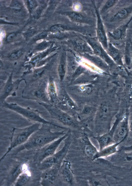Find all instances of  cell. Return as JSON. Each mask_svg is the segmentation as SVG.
<instances>
[{"mask_svg":"<svg viewBox=\"0 0 132 186\" xmlns=\"http://www.w3.org/2000/svg\"><path fill=\"white\" fill-rule=\"evenodd\" d=\"M49 125L42 124L39 129L34 132L25 143L13 150L15 153L24 150L39 149L60 137L61 133L52 131L48 127Z\"/></svg>","mask_w":132,"mask_h":186,"instance_id":"cell-1","label":"cell"},{"mask_svg":"<svg viewBox=\"0 0 132 186\" xmlns=\"http://www.w3.org/2000/svg\"><path fill=\"white\" fill-rule=\"evenodd\" d=\"M41 124L34 123L32 125L23 128H13L9 148L0 159L2 160L14 149L25 143L30 136L40 127Z\"/></svg>","mask_w":132,"mask_h":186,"instance_id":"cell-2","label":"cell"},{"mask_svg":"<svg viewBox=\"0 0 132 186\" xmlns=\"http://www.w3.org/2000/svg\"><path fill=\"white\" fill-rule=\"evenodd\" d=\"M2 107L13 111L21 115L29 121L34 123L54 125L51 122L42 117L41 113L38 110L29 107H23L15 103H8L4 102Z\"/></svg>","mask_w":132,"mask_h":186,"instance_id":"cell-3","label":"cell"},{"mask_svg":"<svg viewBox=\"0 0 132 186\" xmlns=\"http://www.w3.org/2000/svg\"><path fill=\"white\" fill-rule=\"evenodd\" d=\"M128 118V112L127 110L119 121L115 129L113 136V141L115 143L121 144L128 137L129 132Z\"/></svg>","mask_w":132,"mask_h":186,"instance_id":"cell-4","label":"cell"},{"mask_svg":"<svg viewBox=\"0 0 132 186\" xmlns=\"http://www.w3.org/2000/svg\"><path fill=\"white\" fill-rule=\"evenodd\" d=\"M96 17V38L103 48L106 50L108 47L109 42L101 16L100 14L99 9L94 3H93Z\"/></svg>","mask_w":132,"mask_h":186,"instance_id":"cell-5","label":"cell"},{"mask_svg":"<svg viewBox=\"0 0 132 186\" xmlns=\"http://www.w3.org/2000/svg\"><path fill=\"white\" fill-rule=\"evenodd\" d=\"M64 137L56 139L43 147L39 149L37 155V160L40 164L44 160L56 152Z\"/></svg>","mask_w":132,"mask_h":186,"instance_id":"cell-6","label":"cell"},{"mask_svg":"<svg viewBox=\"0 0 132 186\" xmlns=\"http://www.w3.org/2000/svg\"><path fill=\"white\" fill-rule=\"evenodd\" d=\"M68 146L65 145L60 150L44 160L40 164V170L44 171L57 165L66 153Z\"/></svg>","mask_w":132,"mask_h":186,"instance_id":"cell-7","label":"cell"},{"mask_svg":"<svg viewBox=\"0 0 132 186\" xmlns=\"http://www.w3.org/2000/svg\"><path fill=\"white\" fill-rule=\"evenodd\" d=\"M61 12V14L67 17L71 21L78 24L92 26L95 23L94 19L90 17L77 11L67 10Z\"/></svg>","mask_w":132,"mask_h":186,"instance_id":"cell-8","label":"cell"},{"mask_svg":"<svg viewBox=\"0 0 132 186\" xmlns=\"http://www.w3.org/2000/svg\"><path fill=\"white\" fill-rule=\"evenodd\" d=\"M81 36L86 41L93 49L94 52L97 55L102 57L108 64L111 63L112 60L100 45L101 43L96 37L81 35Z\"/></svg>","mask_w":132,"mask_h":186,"instance_id":"cell-9","label":"cell"},{"mask_svg":"<svg viewBox=\"0 0 132 186\" xmlns=\"http://www.w3.org/2000/svg\"><path fill=\"white\" fill-rule=\"evenodd\" d=\"M121 117L117 115L113 123L112 127L106 134L97 138L100 147L99 150L104 148L115 143L113 141V136L115 129Z\"/></svg>","mask_w":132,"mask_h":186,"instance_id":"cell-10","label":"cell"},{"mask_svg":"<svg viewBox=\"0 0 132 186\" xmlns=\"http://www.w3.org/2000/svg\"><path fill=\"white\" fill-rule=\"evenodd\" d=\"M132 13V5L122 7L117 10L109 19L111 23H117L124 20Z\"/></svg>","mask_w":132,"mask_h":186,"instance_id":"cell-11","label":"cell"},{"mask_svg":"<svg viewBox=\"0 0 132 186\" xmlns=\"http://www.w3.org/2000/svg\"><path fill=\"white\" fill-rule=\"evenodd\" d=\"M55 166L43 171L41 178L40 184L42 185L50 186L54 184L57 172L55 168Z\"/></svg>","mask_w":132,"mask_h":186,"instance_id":"cell-12","label":"cell"},{"mask_svg":"<svg viewBox=\"0 0 132 186\" xmlns=\"http://www.w3.org/2000/svg\"><path fill=\"white\" fill-rule=\"evenodd\" d=\"M107 53L116 64L122 65L123 64V56L120 49L109 42L107 49Z\"/></svg>","mask_w":132,"mask_h":186,"instance_id":"cell-13","label":"cell"},{"mask_svg":"<svg viewBox=\"0 0 132 186\" xmlns=\"http://www.w3.org/2000/svg\"><path fill=\"white\" fill-rule=\"evenodd\" d=\"M132 19V17L126 24L122 25L113 31L109 32V36L117 41L123 40L125 37L128 25Z\"/></svg>","mask_w":132,"mask_h":186,"instance_id":"cell-14","label":"cell"},{"mask_svg":"<svg viewBox=\"0 0 132 186\" xmlns=\"http://www.w3.org/2000/svg\"><path fill=\"white\" fill-rule=\"evenodd\" d=\"M120 143H116L107 146L99 150L93 160L99 158L107 157L118 151V146Z\"/></svg>","mask_w":132,"mask_h":186,"instance_id":"cell-15","label":"cell"},{"mask_svg":"<svg viewBox=\"0 0 132 186\" xmlns=\"http://www.w3.org/2000/svg\"><path fill=\"white\" fill-rule=\"evenodd\" d=\"M62 175L63 179L67 183L70 184L72 183L73 175L70 168V164L65 162L62 170Z\"/></svg>","mask_w":132,"mask_h":186,"instance_id":"cell-16","label":"cell"},{"mask_svg":"<svg viewBox=\"0 0 132 186\" xmlns=\"http://www.w3.org/2000/svg\"><path fill=\"white\" fill-rule=\"evenodd\" d=\"M29 172L27 169H25L18 177L14 182V185L22 186L26 184L30 180L31 177Z\"/></svg>","mask_w":132,"mask_h":186,"instance_id":"cell-17","label":"cell"},{"mask_svg":"<svg viewBox=\"0 0 132 186\" xmlns=\"http://www.w3.org/2000/svg\"><path fill=\"white\" fill-rule=\"evenodd\" d=\"M118 1L114 0L105 1L101 6L99 11L101 16L108 12L117 4Z\"/></svg>","mask_w":132,"mask_h":186,"instance_id":"cell-18","label":"cell"},{"mask_svg":"<svg viewBox=\"0 0 132 186\" xmlns=\"http://www.w3.org/2000/svg\"><path fill=\"white\" fill-rule=\"evenodd\" d=\"M84 151L88 157L92 158L93 160L98 151L96 148L90 143L86 144Z\"/></svg>","mask_w":132,"mask_h":186,"instance_id":"cell-19","label":"cell"},{"mask_svg":"<svg viewBox=\"0 0 132 186\" xmlns=\"http://www.w3.org/2000/svg\"><path fill=\"white\" fill-rule=\"evenodd\" d=\"M131 52L130 44L129 43H127L125 48L123 58L124 63L128 66L130 65L132 61Z\"/></svg>","mask_w":132,"mask_h":186,"instance_id":"cell-20","label":"cell"},{"mask_svg":"<svg viewBox=\"0 0 132 186\" xmlns=\"http://www.w3.org/2000/svg\"><path fill=\"white\" fill-rule=\"evenodd\" d=\"M47 93L49 98V101L51 103L54 102L53 100L56 97V92L55 87L53 83H50L48 87Z\"/></svg>","mask_w":132,"mask_h":186,"instance_id":"cell-21","label":"cell"},{"mask_svg":"<svg viewBox=\"0 0 132 186\" xmlns=\"http://www.w3.org/2000/svg\"><path fill=\"white\" fill-rule=\"evenodd\" d=\"M128 123L129 128V134L127 137L129 140H132V105H130L128 110Z\"/></svg>","mask_w":132,"mask_h":186,"instance_id":"cell-22","label":"cell"},{"mask_svg":"<svg viewBox=\"0 0 132 186\" xmlns=\"http://www.w3.org/2000/svg\"><path fill=\"white\" fill-rule=\"evenodd\" d=\"M126 96L130 101H132V84L127 85L125 89Z\"/></svg>","mask_w":132,"mask_h":186,"instance_id":"cell-23","label":"cell"},{"mask_svg":"<svg viewBox=\"0 0 132 186\" xmlns=\"http://www.w3.org/2000/svg\"><path fill=\"white\" fill-rule=\"evenodd\" d=\"M10 6L13 8L18 10L21 9L22 7V4L21 3L16 0L12 1L11 3Z\"/></svg>","mask_w":132,"mask_h":186,"instance_id":"cell-24","label":"cell"},{"mask_svg":"<svg viewBox=\"0 0 132 186\" xmlns=\"http://www.w3.org/2000/svg\"><path fill=\"white\" fill-rule=\"evenodd\" d=\"M22 54V52L21 50L12 53L10 58L11 60H16L20 58Z\"/></svg>","mask_w":132,"mask_h":186,"instance_id":"cell-25","label":"cell"},{"mask_svg":"<svg viewBox=\"0 0 132 186\" xmlns=\"http://www.w3.org/2000/svg\"><path fill=\"white\" fill-rule=\"evenodd\" d=\"M28 4L30 10H33L37 6V3L35 0L28 1Z\"/></svg>","mask_w":132,"mask_h":186,"instance_id":"cell-26","label":"cell"},{"mask_svg":"<svg viewBox=\"0 0 132 186\" xmlns=\"http://www.w3.org/2000/svg\"><path fill=\"white\" fill-rule=\"evenodd\" d=\"M16 36L15 33H13L9 34L7 37L6 40L8 42L12 41L15 37Z\"/></svg>","mask_w":132,"mask_h":186,"instance_id":"cell-27","label":"cell"},{"mask_svg":"<svg viewBox=\"0 0 132 186\" xmlns=\"http://www.w3.org/2000/svg\"><path fill=\"white\" fill-rule=\"evenodd\" d=\"M43 70L42 69H40L36 70L34 73V76L36 78L39 77L43 73Z\"/></svg>","mask_w":132,"mask_h":186,"instance_id":"cell-28","label":"cell"},{"mask_svg":"<svg viewBox=\"0 0 132 186\" xmlns=\"http://www.w3.org/2000/svg\"><path fill=\"white\" fill-rule=\"evenodd\" d=\"M58 72L59 75L61 76H63L64 74V72L63 68L62 65H60L58 68Z\"/></svg>","mask_w":132,"mask_h":186,"instance_id":"cell-29","label":"cell"},{"mask_svg":"<svg viewBox=\"0 0 132 186\" xmlns=\"http://www.w3.org/2000/svg\"><path fill=\"white\" fill-rule=\"evenodd\" d=\"M47 45V43L46 42H44L40 44L38 46L37 48L38 49H42L45 48Z\"/></svg>","mask_w":132,"mask_h":186,"instance_id":"cell-30","label":"cell"},{"mask_svg":"<svg viewBox=\"0 0 132 186\" xmlns=\"http://www.w3.org/2000/svg\"><path fill=\"white\" fill-rule=\"evenodd\" d=\"M41 13V10L40 9L36 10L34 14V17L35 18L38 19L40 17Z\"/></svg>","mask_w":132,"mask_h":186,"instance_id":"cell-31","label":"cell"},{"mask_svg":"<svg viewBox=\"0 0 132 186\" xmlns=\"http://www.w3.org/2000/svg\"><path fill=\"white\" fill-rule=\"evenodd\" d=\"M34 33V31L32 30H30L27 32L26 35L28 37H30Z\"/></svg>","mask_w":132,"mask_h":186,"instance_id":"cell-32","label":"cell"},{"mask_svg":"<svg viewBox=\"0 0 132 186\" xmlns=\"http://www.w3.org/2000/svg\"><path fill=\"white\" fill-rule=\"evenodd\" d=\"M47 36V33H41L38 36L39 38H45Z\"/></svg>","mask_w":132,"mask_h":186,"instance_id":"cell-33","label":"cell"},{"mask_svg":"<svg viewBox=\"0 0 132 186\" xmlns=\"http://www.w3.org/2000/svg\"><path fill=\"white\" fill-rule=\"evenodd\" d=\"M90 111V109L88 107H86L84 110V112L85 114H88Z\"/></svg>","mask_w":132,"mask_h":186,"instance_id":"cell-34","label":"cell"}]
</instances>
